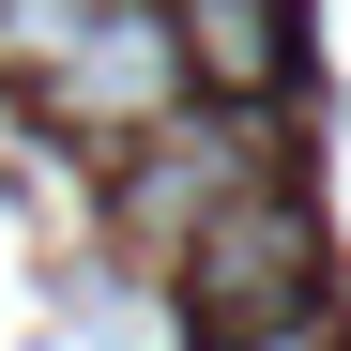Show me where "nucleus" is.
Returning a JSON list of instances; mask_svg holds the SVG:
<instances>
[{"label": "nucleus", "instance_id": "nucleus-2", "mask_svg": "<svg viewBox=\"0 0 351 351\" xmlns=\"http://www.w3.org/2000/svg\"><path fill=\"white\" fill-rule=\"evenodd\" d=\"M199 77H184V31H168V0H92L77 16V46L31 77V107L46 123H77V138H138V123H168Z\"/></svg>", "mask_w": 351, "mask_h": 351}, {"label": "nucleus", "instance_id": "nucleus-1", "mask_svg": "<svg viewBox=\"0 0 351 351\" xmlns=\"http://www.w3.org/2000/svg\"><path fill=\"white\" fill-rule=\"evenodd\" d=\"M168 260H184V290H199L214 336H321V321H336V306H321V229H306V199H290L275 168L229 184Z\"/></svg>", "mask_w": 351, "mask_h": 351}, {"label": "nucleus", "instance_id": "nucleus-3", "mask_svg": "<svg viewBox=\"0 0 351 351\" xmlns=\"http://www.w3.org/2000/svg\"><path fill=\"white\" fill-rule=\"evenodd\" d=\"M275 168V123H245V92L229 107H168V123H138V168H123V229L168 260L184 229L229 199V184H260Z\"/></svg>", "mask_w": 351, "mask_h": 351}, {"label": "nucleus", "instance_id": "nucleus-4", "mask_svg": "<svg viewBox=\"0 0 351 351\" xmlns=\"http://www.w3.org/2000/svg\"><path fill=\"white\" fill-rule=\"evenodd\" d=\"M168 31H184V77L199 92H275L290 77V0H168Z\"/></svg>", "mask_w": 351, "mask_h": 351}, {"label": "nucleus", "instance_id": "nucleus-5", "mask_svg": "<svg viewBox=\"0 0 351 351\" xmlns=\"http://www.w3.org/2000/svg\"><path fill=\"white\" fill-rule=\"evenodd\" d=\"M77 16H92V0H0V77H46L77 46Z\"/></svg>", "mask_w": 351, "mask_h": 351}]
</instances>
